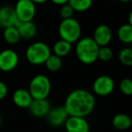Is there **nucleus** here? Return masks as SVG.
Masks as SVG:
<instances>
[{
  "mask_svg": "<svg viewBox=\"0 0 132 132\" xmlns=\"http://www.w3.org/2000/svg\"><path fill=\"white\" fill-rule=\"evenodd\" d=\"M119 90L126 96L132 95V81L130 78H124L119 82Z\"/></svg>",
  "mask_w": 132,
  "mask_h": 132,
  "instance_id": "nucleus-24",
  "label": "nucleus"
},
{
  "mask_svg": "<svg viewBox=\"0 0 132 132\" xmlns=\"http://www.w3.org/2000/svg\"><path fill=\"white\" fill-rule=\"evenodd\" d=\"M112 126L117 130H127L131 126V118L125 113H118L112 118Z\"/></svg>",
  "mask_w": 132,
  "mask_h": 132,
  "instance_id": "nucleus-16",
  "label": "nucleus"
},
{
  "mask_svg": "<svg viewBox=\"0 0 132 132\" xmlns=\"http://www.w3.org/2000/svg\"><path fill=\"white\" fill-rule=\"evenodd\" d=\"M60 15L62 19H67L71 18V17H73L74 11L72 8V6L67 3V4H64L62 6H61L60 8Z\"/></svg>",
  "mask_w": 132,
  "mask_h": 132,
  "instance_id": "nucleus-25",
  "label": "nucleus"
},
{
  "mask_svg": "<svg viewBox=\"0 0 132 132\" xmlns=\"http://www.w3.org/2000/svg\"><path fill=\"white\" fill-rule=\"evenodd\" d=\"M51 53L52 50L46 43L35 42L26 49V58L27 62L33 65H42L44 64Z\"/></svg>",
  "mask_w": 132,
  "mask_h": 132,
  "instance_id": "nucleus-4",
  "label": "nucleus"
},
{
  "mask_svg": "<svg viewBox=\"0 0 132 132\" xmlns=\"http://www.w3.org/2000/svg\"><path fill=\"white\" fill-rule=\"evenodd\" d=\"M35 6L31 0H18L14 8L19 22L33 21L36 14Z\"/></svg>",
  "mask_w": 132,
  "mask_h": 132,
  "instance_id": "nucleus-7",
  "label": "nucleus"
},
{
  "mask_svg": "<svg viewBox=\"0 0 132 132\" xmlns=\"http://www.w3.org/2000/svg\"><path fill=\"white\" fill-rule=\"evenodd\" d=\"M19 63V55L13 49H5L0 52V71L9 72L14 71Z\"/></svg>",
  "mask_w": 132,
  "mask_h": 132,
  "instance_id": "nucleus-8",
  "label": "nucleus"
},
{
  "mask_svg": "<svg viewBox=\"0 0 132 132\" xmlns=\"http://www.w3.org/2000/svg\"><path fill=\"white\" fill-rule=\"evenodd\" d=\"M3 122H4V119H3L2 115L0 114V127H1V126H2V125H3Z\"/></svg>",
  "mask_w": 132,
  "mask_h": 132,
  "instance_id": "nucleus-29",
  "label": "nucleus"
},
{
  "mask_svg": "<svg viewBox=\"0 0 132 132\" xmlns=\"http://www.w3.org/2000/svg\"><path fill=\"white\" fill-rule=\"evenodd\" d=\"M51 1L53 3V4L61 6H62V5H64V4H67L69 0H51Z\"/></svg>",
  "mask_w": 132,
  "mask_h": 132,
  "instance_id": "nucleus-27",
  "label": "nucleus"
},
{
  "mask_svg": "<svg viewBox=\"0 0 132 132\" xmlns=\"http://www.w3.org/2000/svg\"><path fill=\"white\" fill-rule=\"evenodd\" d=\"M72 44H70L67 41H64L62 39H60L57 42L54 43L53 46V53L57 56L61 57H65L72 52Z\"/></svg>",
  "mask_w": 132,
  "mask_h": 132,
  "instance_id": "nucleus-17",
  "label": "nucleus"
},
{
  "mask_svg": "<svg viewBox=\"0 0 132 132\" xmlns=\"http://www.w3.org/2000/svg\"><path fill=\"white\" fill-rule=\"evenodd\" d=\"M100 46L95 43L92 37H82L76 42L75 53L77 59L83 64L94 63L98 61V52Z\"/></svg>",
  "mask_w": 132,
  "mask_h": 132,
  "instance_id": "nucleus-2",
  "label": "nucleus"
},
{
  "mask_svg": "<svg viewBox=\"0 0 132 132\" xmlns=\"http://www.w3.org/2000/svg\"><path fill=\"white\" fill-rule=\"evenodd\" d=\"M118 38L125 44H130L132 43V24H124L119 26L118 30Z\"/></svg>",
  "mask_w": 132,
  "mask_h": 132,
  "instance_id": "nucleus-19",
  "label": "nucleus"
},
{
  "mask_svg": "<svg viewBox=\"0 0 132 132\" xmlns=\"http://www.w3.org/2000/svg\"><path fill=\"white\" fill-rule=\"evenodd\" d=\"M120 2H123V3H128V2H130L131 0H119Z\"/></svg>",
  "mask_w": 132,
  "mask_h": 132,
  "instance_id": "nucleus-30",
  "label": "nucleus"
},
{
  "mask_svg": "<svg viewBox=\"0 0 132 132\" xmlns=\"http://www.w3.org/2000/svg\"><path fill=\"white\" fill-rule=\"evenodd\" d=\"M12 100L15 106L21 109H28L31 102L33 101V97L31 96L28 90L26 89H17L15 90L12 96Z\"/></svg>",
  "mask_w": 132,
  "mask_h": 132,
  "instance_id": "nucleus-14",
  "label": "nucleus"
},
{
  "mask_svg": "<svg viewBox=\"0 0 132 132\" xmlns=\"http://www.w3.org/2000/svg\"><path fill=\"white\" fill-rule=\"evenodd\" d=\"M44 65L50 72H58L62 67V59L53 53H51L44 62Z\"/></svg>",
  "mask_w": 132,
  "mask_h": 132,
  "instance_id": "nucleus-21",
  "label": "nucleus"
},
{
  "mask_svg": "<svg viewBox=\"0 0 132 132\" xmlns=\"http://www.w3.org/2000/svg\"><path fill=\"white\" fill-rule=\"evenodd\" d=\"M8 93V88L4 81H0V101L6 97Z\"/></svg>",
  "mask_w": 132,
  "mask_h": 132,
  "instance_id": "nucleus-26",
  "label": "nucleus"
},
{
  "mask_svg": "<svg viewBox=\"0 0 132 132\" xmlns=\"http://www.w3.org/2000/svg\"><path fill=\"white\" fill-rule=\"evenodd\" d=\"M51 109L50 101L47 99H34L28 107L29 112L35 118L46 117Z\"/></svg>",
  "mask_w": 132,
  "mask_h": 132,
  "instance_id": "nucleus-13",
  "label": "nucleus"
},
{
  "mask_svg": "<svg viewBox=\"0 0 132 132\" xmlns=\"http://www.w3.org/2000/svg\"><path fill=\"white\" fill-rule=\"evenodd\" d=\"M95 105V95L92 92L85 89H76L67 95L63 107L69 116L85 118L93 111Z\"/></svg>",
  "mask_w": 132,
  "mask_h": 132,
  "instance_id": "nucleus-1",
  "label": "nucleus"
},
{
  "mask_svg": "<svg viewBox=\"0 0 132 132\" xmlns=\"http://www.w3.org/2000/svg\"><path fill=\"white\" fill-rule=\"evenodd\" d=\"M32 2L35 3V5H42V4H44L48 1V0H31Z\"/></svg>",
  "mask_w": 132,
  "mask_h": 132,
  "instance_id": "nucleus-28",
  "label": "nucleus"
},
{
  "mask_svg": "<svg viewBox=\"0 0 132 132\" xmlns=\"http://www.w3.org/2000/svg\"><path fill=\"white\" fill-rule=\"evenodd\" d=\"M115 89L114 80L109 75H100L92 83V93L100 97H106L113 92Z\"/></svg>",
  "mask_w": 132,
  "mask_h": 132,
  "instance_id": "nucleus-6",
  "label": "nucleus"
},
{
  "mask_svg": "<svg viewBox=\"0 0 132 132\" xmlns=\"http://www.w3.org/2000/svg\"><path fill=\"white\" fill-rule=\"evenodd\" d=\"M16 27L21 39H24V40H31V39L35 38V35H37V31H38L37 26L33 21L20 22Z\"/></svg>",
  "mask_w": 132,
  "mask_h": 132,
  "instance_id": "nucleus-15",
  "label": "nucleus"
},
{
  "mask_svg": "<svg viewBox=\"0 0 132 132\" xmlns=\"http://www.w3.org/2000/svg\"><path fill=\"white\" fill-rule=\"evenodd\" d=\"M113 51L111 48L107 46H101L98 52V60L101 62H110L113 58Z\"/></svg>",
  "mask_w": 132,
  "mask_h": 132,
  "instance_id": "nucleus-23",
  "label": "nucleus"
},
{
  "mask_svg": "<svg viewBox=\"0 0 132 132\" xmlns=\"http://www.w3.org/2000/svg\"><path fill=\"white\" fill-rule=\"evenodd\" d=\"M119 60L124 66H132V49L130 47H124L119 53Z\"/></svg>",
  "mask_w": 132,
  "mask_h": 132,
  "instance_id": "nucleus-22",
  "label": "nucleus"
},
{
  "mask_svg": "<svg viewBox=\"0 0 132 132\" xmlns=\"http://www.w3.org/2000/svg\"><path fill=\"white\" fill-rule=\"evenodd\" d=\"M58 33L61 39L72 44L81 38V26L74 17L62 19L59 24Z\"/></svg>",
  "mask_w": 132,
  "mask_h": 132,
  "instance_id": "nucleus-3",
  "label": "nucleus"
},
{
  "mask_svg": "<svg viewBox=\"0 0 132 132\" xmlns=\"http://www.w3.org/2000/svg\"><path fill=\"white\" fill-rule=\"evenodd\" d=\"M63 126L67 132H90V124L82 117L69 116Z\"/></svg>",
  "mask_w": 132,
  "mask_h": 132,
  "instance_id": "nucleus-11",
  "label": "nucleus"
},
{
  "mask_svg": "<svg viewBox=\"0 0 132 132\" xmlns=\"http://www.w3.org/2000/svg\"><path fill=\"white\" fill-rule=\"evenodd\" d=\"M51 81L44 74H37L30 81L28 92L33 99H47L51 92Z\"/></svg>",
  "mask_w": 132,
  "mask_h": 132,
  "instance_id": "nucleus-5",
  "label": "nucleus"
},
{
  "mask_svg": "<svg viewBox=\"0 0 132 132\" xmlns=\"http://www.w3.org/2000/svg\"><path fill=\"white\" fill-rule=\"evenodd\" d=\"M92 39L98 45L107 46L112 40V30L107 24H100L94 29Z\"/></svg>",
  "mask_w": 132,
  "mask_h": 132,
  "instance_id": "nucleus-12",
  "label": "nucleus"
},
{
  "mask_svg": "<svg viewBox=\"0 0 132 132\" xmlns=\"http://www.w3.org/2000/svg\"><path fill=\"white\" fill-rule=\"evenodd\" d=\"M93 0H69L68 4L74 12H86L92 7Z\"/></svg>",
  "mask_w": 132,
  "mask_h": 132,
  "instance_id": "nucleus-20",
  "label": "nucleus"
},
{
  "mask_svg": "<svg viewBox=\"0 0 132 132\" xmlns=\"http://www.w3.org/2000/svg\"><path fill=\"white\" fill-rule=\"evenodd\" d=\"M19 23L13 6H3L0 7V28L17 26Z\"/></svg>",
  "mask_w": 132,
  "mask_h": 132,
  "instance_id": "nucleus-9",
  "label": "nucleus"
},
{
  "mask_svg": "<svg viewBox=\"0 0 132 132\" xmlns=\"http://www.w3.org/2000/svg\"><path fill=\"white\" fill-rule=\"evenodd\" d=\"M68 117L69 115L67 114L63 106L55 107V108L51 109L46 115L48 124L53 128L63 126Z\"/></svg>",
  "mask_w": 132,
  "mask_h": 132,
  "instance_id": "nucleus-10",
  "label": "nucleus"
},
{
  "mask_svg": "<svg viewBox=\"0 0 132 132\" xmlns=\"http://www.w3.org/2000/svg\"><path fill=\"white\" fill-rule=\"evenodd\" d=\"M3 36L4 39L8 44H16L21 40L20 35L17 30L16 26H10V27H6L3 31Z\"/></svg>",
  "mask_w": 132,
  "mask_h": 132,
  "instance_id": "nucleus-18",
  "label": "nucleus"
}]
</instances>
